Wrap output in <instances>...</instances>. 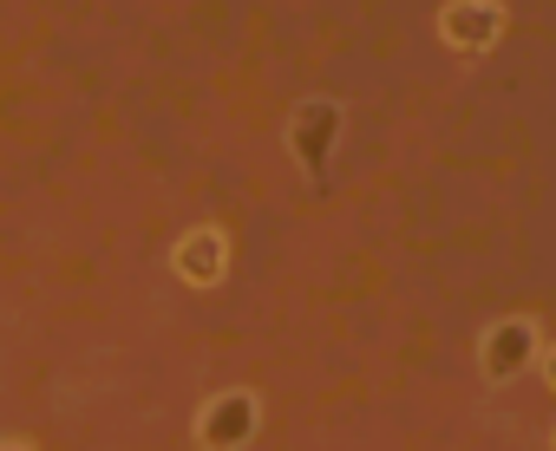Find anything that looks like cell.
<instances>
[{"mask_svg": "<svg viewBox=\"0 0 556 451\" xmlns=\"http://www.w3.org/2000/svg\"><path fill=\"white\" fill-rule=\"evenodd\" d=\"M543 379H549V386H556V347H549V353H543Z\"/></svg>", "mask_w": 556, "mask_h": 451, "instance_id": "8992f818", "label": "cell"}, {"mask_svg": "<svg viewBox=\"0 0 556 451\" xmlns=\"http://www.w3.org/2000/svg\"><path fill=\"white\" fill-rule=\"evenodd\" d=\"M530 360H536V321H523V314H504V321L478 340V366H484L491 379H517Z\"/></svg>", "mask_w": 556, "mask_h": 451, "instance_id": "6da1fadb", "label": "cell"}, {"mask_svg": "<svg viewBox=\"0 0 556 451\" xmlns=\"http://www.w3.org/2000/svg\"><path fill=\"white\" fill-rule=\"evenodd\" d=\"M255 431V399L249 392H223L210 412H203V444L210 451H229V444H242Z\"/></svg>", "mask_w": 556, "mask_h": 451, "instance_id": "3957f363", "label": "cell"}, {"mask_svg": "<svg viewBox=\"0 0 556 451\" xmlns=\"http://www.w3.org/2000/svg\"><path fill=\"white\" fill-rule=\"evenodd\" d=\"M177 275H190V282H216V275H223V236H216V230L184 236V249H177Z\"/></svg>", "mask_w": 556, "mask_h": 451, "instance_id": "5b68a950", "label": "cell"}, {"mask_svg": "<svg viewBox=\"0 0 556 451\" xmlns=\"http://www.w3.org/2000/svg\"><path fill=\"white\" fill-rule=\"evenodd\" d=\"M334 125H341L334 105H302V118H295V151H302V164H321V157H328Z\"/></svg>", "mask_w": 556, "mask_h": 451, "instance_id": "277c9868", "label": "cell"}, {"mask_svg": "<svg viewBox=\"0 0 556 451\" xmlns=\"http://www.w3.org/2000/svg\"><path fill=\"white\" fill-rule=\"evenodd\" d=\"M439 34H445V47H458V53H484V47H497V34H504V8H497V0H445Z\"/></svg>", "mask_w": 556, "mask_h": 451, "instance_id": "7a4b0ae2", "label": "cell"}]
</instances>
